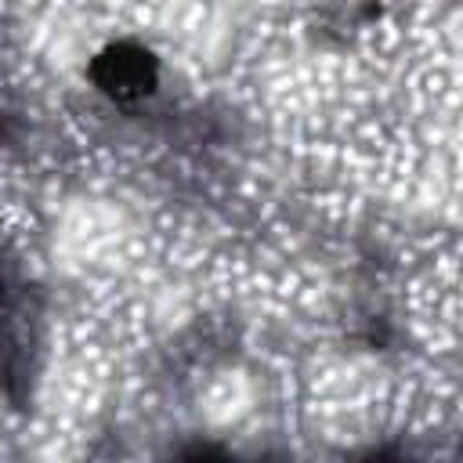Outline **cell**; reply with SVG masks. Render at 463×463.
I'll return each mask as SVG.
<instances>
[{
    "mask_svg": "<svg viewBox=\"0 0 463 463\" xmlns=\"http://www.w3.org/2000/svg\"><path fill=\"white\" fill-rule=\"evenodd\" d=\"M90 76L109 98L130 101L156 87V58L137 43H116L94 58Z\"/></svg>",
    "mask_w": 463,
    "mask_h": 463,
    "instance_id": "obj_1",
    "label": "cell"
}]
</instances>
